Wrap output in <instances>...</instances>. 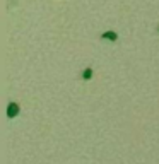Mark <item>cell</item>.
I'll use <instances>...</instances> for the list:
<instances>
[{
  "label": "cell",
  "mask_w": 159,
  "mask_h": 164,
  "mask_svg": "<svg viewBox=\"0 0 159 164\" xmlns=\"http://www.w3.org/2000/svg\"><path fill=\"white\" fill-rule=\"evenodd\" d=\"M19 115V104L17 103H10L9 106H7V116L9 118H14V116Z\"/></svg>",
  "instance_id": "1"
},
{
  "label": "cell",
  "mask_w": 159,
  "mask_h": 164,
  "mask_svg": "<svg viewBox=\"0 0 159 164\" xmlns=\"http://www.w3.org/2000/svg\"><path fill=\"white\" fill-rule=\"evenodd\" d=\"M103 38H109V39H116V38H118V36H116V34H115V33H104V34H103Z\"/></svg>",
  "instance_id": "2"
},
{
  "label": "cell",
  "mask_w": 159,
  "mask_h": 164,
  "mask_svg": "<svg viewBox=\"0 0 159 164\" xmlns=\"http://www.w3.org/2000/svg\"><path fill=\"white\" fill-rule=\"evenodd\" d=\"M91 75H92V70H91V68H87V70L82 74V79H89Z\"/></svg>",
  "instance_id": "3"
}]
</instances>
